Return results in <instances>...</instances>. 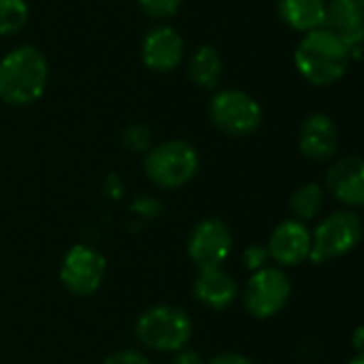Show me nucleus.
Listing matches in <instances>:
<instances>
[{
	"label": "nucleus",
	"instance_id": "a211bd4d",
	"mask_svg": "<svg viewBox=\"0 0 364 364\" xmlns=\"http://www.w3.org/2000/svg\"><path fill=\"white\" fill-rule=\"evenodd\" d=\"M322 207H324V190L318 183H303L290 196V211L299 222L318 218Z\"/></svg>",
	"mask_w": 364,
	"mask_h": 364
},
{
	"label": "nucleus",
	"instance_id": "9d476101",
	"mask_svg": "<svg viewBox=\"0 0 364 364\" xmlns=\"http://www.w3.org/2000/svg\"><path fill=\"white\" fill-rule=\"evenodd\" d=\"M267 252L269 258L279 267H296L309 258L311 230L305 226V222L286 220L271 232Z\"/></svg>",
	"mask_w": 364,
	"mask_h": 364
},
{
	"label": "nucleus",
	"instance_id": "dca6fc26",
	"mask_svg": "<svg viewBox=\"0 0 364 364\" xmlns=\"http://www.w3.org/2000/svg\"><path fill=\"white\" fill-rule=\"evenodd\" d=\"M277 13L296 32H311L326 21V0H277Z\"/></svg>",
	"mask_w": 364,
	"mask_h": 364
},
{
	"label": "nucleus",
	"instance_id": "39448f33",
	"mask_svg": "<svg viewBox=\"0 0 364 364\" xmlns=\"http://www.w3.org/2000/svg\"><path fill=\"white\" fill-rule=\"evenodd\" d=\"M363 237L360 215L354 211H335L331 213L311 235V262H328L350 254Z\"/></svg>",
	"mask_w": 364,
	"mask_h": 364
},
{
	"label": "nucleus",
	"instance_id": "bb28decb",
	"mask_svg": "<svg viewBox=\"0 0 364 364\" xmlns=\"http://www.w3.org/2000/svg\"><path fill=\"white\" fill-rule=\"evenodd\" d=\"M363 335H364V331H363V326H358L356 328V333H354V350L358 352V354H363Z\"/></svg>",
	"mask_w": 364,
	"mask_h": 364
},
{
	"label": "nucleus",
	"instance_id": "f03ea898",
	"mask_svg": "<svg viewBox=\"0 0 364 364\" xmlns=\"http://www.w3.org/2000/svg\"><path fill=\"white\" fill-rule=\"evenodd\" d=\"M49 64L41 49L21 45L0 60V100L13 107L36 102L47 87Z\"/></svg>",
	"mask_w": 364,
	"mask_h": 364
},
{
	"label": "nucleus",
	"instance_id": "6ab92c4d",
	"mask_svg": "<svg viewBox=\"0 0 364 364\" xmlns=\"http://www.w3.org/2000/svg\"><path fill=\"white\" fill-rule=\"evenodd\" d=\"M30 9L26 0H0V36L19 32L28 21Z\"/></svg>",
	"mask_w": 364,
	"mask_h": 364
},
{
	"label": "nucleus",
	"instance_id": "f3484780",
	"mask_svg": "<svg viewBox=\"0 0 364 364\" xmlns=\"http://www.w3.org/2000/svg\"><path fill=\"white\" fill-rule=\"evenodd\" d=\"M222 73H224L222 55L211 45H200L188 62V77L196 85L207 90L215 87L222 81Z\"/></svg>",
	"mask_w": 364,
	"mask_h": 364
},
{
	"label": "nucleus",
	"instance_id": "a878e982",
	"mask_svg": "<svg viewBox=\"0 0 364 364\" xmlns=\"http://www.w3.org/2000/svg\"><path fill=\"white\" fill-rule=\"evenodd\" d=\"M107 188H109V192H111V196H113V198H119V194H122V183H119L117 175H109V179H107Z\"/></svg>",
	"mask_w": 364,
	"mask_h": 364
},
{
	"label": "nucleus",
	"instance_id": "4be33fe9",
	"mask_svg": "<svg viewBox=\"0 0 364 364\" xmlns=\"http://www.w3.org/2000/svg\"><path fill=\"white\" fill-rule=\"evenodd\" d=\"M269 260H271V258H269V252H267L264 245L254 243V245H250V247L243 252V264H245L252 273L264 269V267L269 264Z\"/></svg>",
	"mask_w": 364,
	"mask_h": 364
},
{
	"label": "nucleus",
	"instance_id": "6e6552de",
	"mask_svg": "<svg viewBox=\"0 0 364 364\" xmlns=\"http://www.w3.org/2000/svg\"><path fill=\"white\" fill-rule=\"evenodd\" d=\"M292 284L282 269L264 267L252 273V279L245 286V309L260 320L277 316L290 301Z\"/></svg>",
	"mask_w": 364,
	"mask_h": 364
},
{
	"label": "nucleus",
	"instance_id": "2eb2a0df",
	"mask_svg": "<svg viewBox=\"0 0 364 364\" xmlns=\"http://www.w3.org/2000/svg\"><path fill=\"white\" fill-rule=\"evenodd\" d=\"M324 26L333 30L348 47L363 45L364 0H331L326 2Z\"/></svg>",
	"mask_w": 364,
	"mask_h": 364
},
{
	"label": "nucleus",
	"instance_id": "5701e85b",
	"mask_svg": "<svg viewBox=\"0 0 364 364\" xmlns=\"http://www.w3.org/2000/svg\"><path fill=\"white\" fill-rule=\"evenodd\" d=\"M102 364H149V360H147L141 352L122 350V352H115V354H111L109 358H105V363Z\"/></svg>",
	"mask_w": 364,
	"mask_h": 364
},
{
	"label": "nucleus",
	"instance_id": "1a4fd4ad",
	"mask_svg": "<svg viewBox=\"0 0 364 364\" xmlns=\"http://www.w3.org/2000/svg\"><path fill=\"white\" fill-rule=\"evenodd\" d=\"M232 250V235L226 222L218 218L203 220L190 235L188 241V256L198 264L205 267H222Z\"/></svg>",
	"mask_w": 364,
	"mask_h": 364
},
{
	"label": "nucleus",
	"instance_id": "393cba45",
	"mask_svg": "<svg viewBox=\"0 0 364 364\" xmlns=\"http://www.w3.org/2000/svg\"><path fill=\"white\" fill-rule=\"evenodd\" d=\"M173 364H207L196 352H179Z\"/></svg>",
	"mask_w": 364,
	"mask_h": 364
},
{
	"label": "nucleus",
	"instance_id": "7ed1b4c3",
	"mask_svg": "<svg viewBox=\"0 0 364 364\" xmlns=\"http://www.w3.org/2000/svg\"><path fill=\"white\" fill-rule=\"evenodd\" d=\"M136 341L156 352H181L192 339V320L181 307L156 305L141 314L134 326Z\"/></svg>",
	"mask_w": 364,
	"mask_h": 364
},
{
	"label": "nucleus",
	"instance_id": "4468645a",
	"mask_svg": "<svg viewBox=\"0 0 364 364\" xmlns=\"http://www.w3.org/2000/svg\"><path fill=\"white\" fill-rule=\"evenodd\" d=\"M237 294H239V286H237L235 277L230 273H226L222 267L198 269V275L194 282V296L207 309L222 311L235 303Z\"/></svg>",
	"mask_w": 364,
	"mask_h": 364
},
{
	"label": "nucleus",
	"instance_id": "b1692460",
	"mask_svg": "<svg viewBox=\"0 0 364 364\" xmlns=\"http://www.w3.org/2000/svg\"><path fill=\"white\" fill-rule=\"evenodd\" d=\"M207 364H254L247 356H243V354H237V352H226V354H220V356H215L211 363Z\"/></svg>",
	"mask_w": 364,
	"mask_h": 364
},
{
	"label": "nucleus",
	"instance_id": "f8f14e48",
	"mask_svg": "<svg viewBox=\"0 0 364 364\" xmlns=\"http://www.w3.org/2000/svg\"><path fill=\"white\" fill-rule=\"evenodd\" d=\"M145 66L154 73H171L183 58V38L171 26H158L147 32L141 47Z\"/></svg>",
	"mask_w": 364,
	"mask_h": 364
},
{
	"label": "nucleus",
	"instance_id": "f257e3e1",
	"mask_svg": "<svg viewBox=\"0 0 364 364\" xmlns=\"http://www.w3.org/2000/svg\"><path fill=\"white\" fill-rule=\"evenodd\" d=\"M350 47L326 26L305 32L294 49V64L305 81L326 87L343 79L350 68Z\"/></svg>",
	"mask_w": 364,
	"mask_h": 364
},
{
	"label": "nucleus",
	"instance_id": "423d86ee",
	"mask_svg": "<svg viewBox=\"0 0 364 364\" xmlns=\"http://www.w3.org/2000/svg\"><path fill=\"white\" fill-rule=\"evenodd\" d=\"M209 117L224 134L250 136L262 124V109L243 90H222L211 98Z\"/></svg>",
	"mask_w": 364,
	"mask_h": 364
},
{
	"label": "nucleus",
	"instance_id": "0eeeda50",
	"mask_svg": "<svg viewBox=\"0 0 364 364\" xmlns=\"http://www.w3.org/2000/svg\"><path fill=\"white\" fill-rule=\"evenodd\" d=\"M107 275L105 256L87 245H75L66 252L60 267V282L73 296H92Z\"/></svg>",
	"mask_w": 364,
	"mask_h": 364
},
{
	"label": "nucleus",
	"instance_id": "ddd939ff",
	"mask_svg": "<svg viewBox=\"0 0 364 364\" xmlns=\"http://www.w3.org/2000/svg\"><path fill=\"white\" fill-rule=\"evenodd\" d=\"M326 190L348 207L364 205V164L358 156L337 160L326 173Z\"/></svg>",
	"mask_w": 364,
	"mask_h": 364
},
{
	"label": "nucleus",
	"instance_id": "20e7f679",
	"mask_svg": "<svg viewBox=\"0 0 364 364\" xmlns=\"http://www.w3.org/2000/svg\"><path fill=\"white\" fill-rule=\"evenodd\" d=\"M198 151L188 141H164L151 147L145 156L143 168L147 179L162 190H177L190 183L198 173Z\"/></svg>",
	"mask_w": 364,
	"mask_h": 364
},
{
	"label": "nucleus",
	"instance_id": "aec40b11",
	"mask_svg": "<svg viewBox=\"0 0 364 364\" xmlns=\"http://www.w3.org/2000/svg\"><path fill=\"white\" fill-rule=\"evenodd\" d=\"M122 141H124V145H126L130 151H134V154L147 151L149 145H151V130H149L147 126H143V124H132V126H128V128L124 130Z\"/></svg>",
	"mask_w": 364,
	"mask_h": 364
},
{
	"label": "nucleus",
	"instance_id": "cd10ccee",
	"mask_svg": "<svg viewBox=\"0 0 364 364\" xmlns=\"http://www.w3.org/2000/svg\"><path fill=\"white\" fill-rule=\"evenodd\" d=\"M348 364H364L363 354H358V356H356V358H352V360H350V363H348Z\"/></svg>",
	"mask_w": 364,
	"mask_h": 364
},
{
	"label": "nucleus",
	"instance_id": "9b49d317",
	"mask_svg": "<svg viewBox=\"0 0 364 364\" xmlns=\"http://www.w3.org/2000/svg\"><path fill=\"white\" fill-rule=\"evenodd\" d=\"M301 154L314 162H326L335 158L339 149V130L331 115L311 113L305 117L299 132Z\"/></svg>",
	"mask_w": 364,
	"mask_h": 364
},
{
	"label": "nucleus",
	"instance_id": "412c9836",
	"mask_svg": "<svg viewBox=\"0 0 364 364\" xmlns=\"http://www.w3.org/2000/svg\"><path fill=\"white\" fill-rule=\"evenodd\" d=\"M139 6L154 19H168L179 11L181 0H139Z\"/></svg>",
	"mask_w": 364,
	"mask_h": 364
}]
</instances>
